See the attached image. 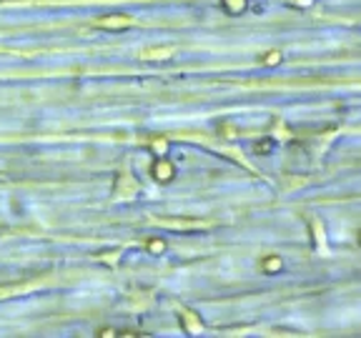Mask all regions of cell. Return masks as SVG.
<instances>
[{"label":"cell","instance_id":"1","mask_svg":"<svg viewBox=\"0 0 361 338\" xmlns=\"http://www.w3.org/2000/svg\"><path fill=\"white\" fill-rule=\"evenodd\" d=\"M150 223L163 226V228H176V231H196V228H209L211 223L206 220H171V218H150Z\"/></svg>","mask_w":361,"mask_h":338},{"label":"cell","instance_id":"2","mask_svg":"<svg viewBox=\"0 0 361 338\" xmlns=\"http://www.w3.org/2000/svg\"><path fill=\"white\" fill-rule=\"evenodd\" d=\"M131 25H133V20L128 15H121V13L118 15H103L95 20V28H103V30H126Z\"/></svg>","mask_w":361,"mask_h":338},{"label":"cell","instance_id":"3","mask_svg":"<svg viewBox=\"0 0 361 338\" xmlns=\"http://www.w3.org/2000/svg\"><path fill=\"white\" fill-rule=\"evenodd\" d=\"M150 173H153V178L156 181H161V183H168V181H173V173H176V168L161 155L153 165H150Z\"/></svg>","mask_w":361,"mask_h":338},{"label":"cell","instance_id":"4","mask_svg":"<svg viewBox=\"0 0 361 338\" xmlns=\"http://www.w3.org/2000/svg\"><path fill=\"white\" fill-rule=\"evenodd\" d=\"M116 191H118V198H133L138 193V183L131 178V173H121Z\"/></svg>","mask_w":361,"mask_h":338},{"label":"cell","instance_id":"5","mask_svg":"<svg viewBox=\"0 0 361 338\" xmlns=\"http://www.w3.org/2000/svg\"><path fill=\"white\" fill-rule=\"evenodd\" d=\"M173 53H176V48H150V50L141 53V58L143 61H168V58H173Z\"/></svg>","mask_w":361,"mask_h":338},{"label":"cell","instance_id":"6","mask_svg":"<svg viewBox=\"0 0 361 338\" xmlns=\"http://www.w3.org/2000/svg\"><path fill=\"white\" fill-rule=\"evenodd\" d=\"M181 318H183V323H186V331L188 333H201V321L191 313V311H186V308H181Z\"/></svg>","mask_w":361,"mask_h":338},{"label":"cell","instance_id":"7","mask_svg":"<svg viewBox=\"0 0 361 338\" xmlns=\"http://www.w3.org/2000/svg\"><path fill=\"white\" fill-rule=\"evenodd\" d=\"M221 5H223L226 13H231V15H238V13L246 10V0H221Z\"/></svg>","mask_w":361,"mask_h":338},{"label":"cell","instance_id":"8","mask_svg":"<svg viewBox=\"0 0 361 338\" xmlns=\"http://www.w3.org/2000/svg\"><path fill=\"white\" fill-rule=\"evenodd\" d=\"M38 283H28V286H8V288H0V298H5V296H13L15 291H28V288H35Z\"/></svg>","mask_w":361,"mask_h":338},{"label":"cell","instance_id":"9","mask_svg":"<svg viewBox=\"0 0 361 338\" xmlns=\"http://www.w3.org/2000/svg\"><path fill=\"white\" fill-rule=\"evenodd\" d=\"M261 63H264V66H276V63H281V53H279V50H271L269 55H264Z\"/></svg>","mask_w":361,"mask_h":338},{"label":"cell","instance_id":"10","mask_svg":"<svg viewBox=\"0 0 361 338\" xmlns=\"http://www.w3.org/2000/svg\"><path fill=\"white\" fill-rule=\"evenodd\" d=\"M150 145H153V150H156L158 155H163V153L168 150V140H166V138H156Z\"/></svg>","mask_w":361,"mask_h":338},{"label":"cell","instance_id":"11","mask_svg":"<svg viewBox=\"0 0 361 338\" xmlns=\"http://www.w3.org/2000/svg\"><path fill=\"white\" fill-rule=\"evenodd\" d=\"M148 251H150V253H163V251H166V243H163L161 238H153V241H148Z\"/></svg>","mask_w":361,"mask_h":338},{"label":"cell","instance_id":"12","mask_svg":"<svg viewBox=\"0 0 361 338\" xmlns=\"http://www.w3.org/2000/svg\"><path fill=\"white\" fill-rule=\"evenodd\" d=\"M264 268H266V273H276V270L281 268V258H266Z\"/></svg>","mask_w":361,"mask_h":338},{"label":"cell","instance_id":"13","mask_svg":"<svg viewBox=\"0 0 361 338\" xmlns=\"http://www.w3.org/2000/svg\"><path fill=\"white\" fill-rule=\"evenodd\" d=\"M314 231H316V241H319V246H321V251H324V228L314 220Z\"/></svg>","mask_w":361,"mask_h":338},{"label":"cell","instance_id":"14","mask_svg":"<svg viewBox=\"0 0 361 338\" xmlns=\"http://www.w3.org/2000/svg\"><path fill=\"white\" fill-rule=\"evenodd\" d=\"M289 3H291V5H296V8H308L314 0H289Z\"/></svg>","mask_w":361,"mask_h":338},{"label":"cell","instance_id":"15","mask_svg":"<svg viewBox=\"0 0 361 338\" xmlns=\"http://www.w3.org/2000/svg\"><path fill=\"white\" fill-rule=\"evenodd\" d=\"M100 336L103 338H113L116 336V331H113V328H103V331H100Z\"/></svg>","mask_w":361,"mask_h":338},{"label":"cell","instance_id":"16","mask_svg":"<svg viewBox=\"0 0 361 338\" xmlns=\"http://www.w3.org/2000/svg\"><path fill=\"white\" fill-rule=\"evenodd\" d=\"M256 148H259V150H271V140H264V143H259Z\"/></svg>","mask_w":361,"mask_h":338}]
</instances>
